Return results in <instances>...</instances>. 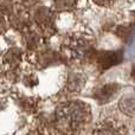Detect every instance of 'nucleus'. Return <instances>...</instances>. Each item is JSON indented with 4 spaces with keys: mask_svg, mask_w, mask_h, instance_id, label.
Wrapping results in <instances>:
<instances>
[{
    "mask_svg": "<svg viewBox=\"0 0 135 135\" xmlns=\"http://www.w3.org/2000/svg\"><path fill=\"white\" fill-rule=\"evenodd\" d=\"M90 119V108L83 102H68L56 112L57 128L62 133L72 134L83 128Z\"/></svg>",
    "mask_w": 135,
    "mask_h": 135,
    "instance_id": "obj_1",
    "label": "nucleus"
},
{
    "mask_svg": "<svg viewBox=\"0 0 135 135\" xmlns=\"http://www.w3.org/2000/svg\"><path fill=\"white\" fill-rule=\"evenodd\" d=\"M93 135H127V131L119 121L104 120L96 126Z\"/></svg>",
    "mask_w": 135,
    "mask_h": 135,
    "instance_id": "obj_2",
    "label": "nucleus"
},
{
    "mask_svg": "<svg viewBox=\"0 0 135 135\" xmlns=\"http://www.w3.org/2000/svg\"><path fill=\"white\" fill-rule=\"evenodd\" d=\"M120 86L116 83H109V84H104L101 88H98L95 91V98L100 103H105L108 101L113 100L115 97L117 93H119Z\"/></svg>",
    "mask_w": 135,
    "mask_h": 135,
    "instance_id": "obj_3",
    "label": "nucleus"
},
{
    "mask_svg": "<svg viewBox=\"0 0 135 135\" xmlns=\"http://www.w3.org/2000/svg\"><path fill=\"white\" fill-rule=\"evenodd\" d=\"M122 52L117 51H108V52H102L100 56L97 57V63L102 69H108L110 66H114L119 64L122 61Z\"/></svg>",
    "mask_w": 135,
    "mask_h": 135,
    "instance_id": "obj_4",
    "label": "nucleus"
},
{
    "mask_svg": "<svg viewBox=\"0 0 135 135\" xmlns=\"http://www.w3.org/2000/svg\"><path fill=\"white\" fill-rule=\"evenodd\" d=\"M120 109L124 114L135 117V96H124L120 101Z\"/></svg>",
    "mask_w": 135,
    "mask_h": 135,
    "instance_id": "obj_5",
    "label": "nucleus"
},
{
    "mask_svg": "<svg viewBox=\"0 0 135 135\" xmlns=\"http://www.w3.org/2000/svg\"><path fill=\"white\" fill-rule=\"evenodd\" d=\"M132 76H133V78L135 79V66L133 68V70H132Z\"/></svg>",
    "mask_w": 135,
    "mask_h": 135,
    "instance_id": "obj_6",
    "label": "nucleus"
}]
</instances>
